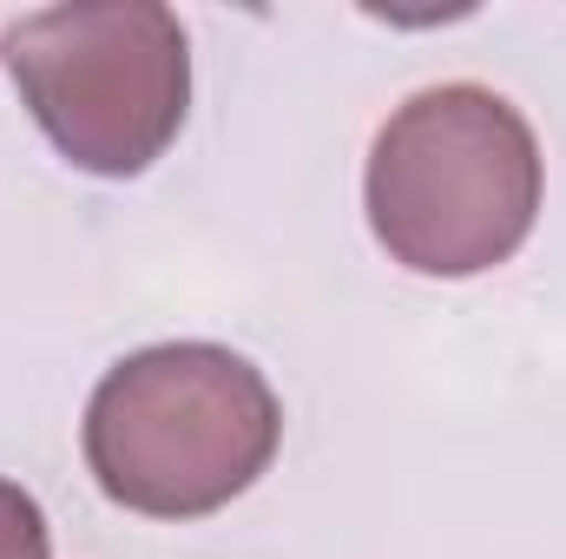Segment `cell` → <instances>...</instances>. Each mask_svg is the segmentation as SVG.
I'll list each match as a JSON object with an SVG mask.
<instances>
[{"instance_id":"obj_1","label":"cell","mask_w":566,"mask_h":559,"mask_svg":"<svg viewBox=\"0 0 566 559\" xmlns=\"http://www.w3.org/2000/svg\"><path fill=\"white\" fill-rule=\"evenodd\" d=\"M80 447L113 507L205 520L271 474L283 402L264 369L224 342H151L99 376Z\"/></svg>"},{"instance_id":"obj_2","label":"cell","mask_w":566,"mask_h":559,"mask_svg":"<svg viewBox=\"0 0 566 559\" xmlns=\"http://www.w3.org/2000/svg\"><path fill=\"white\" fill-rule=\"evenodd\" d=\"M547 158L494 86L454 80L402 99L363 165V211L389 264L416 277H481L507 264L541 218Z\"/></svg>"},{"instance_id":"obj_3","label":"cell","mask_w":566,"mask_h":559,"mask_svg":"<svg viewBox=\"0 0 566 559\" xmlns=\"http://www.w3.org/2000/svg\"><path fill=\"white\" fill-rule=\"evenodd\" d=\"M20 106L93 178L151 171L191 113V40L158 0L33 7L0 40Z\"/></svg>"},{"instance_id":"obj_4","label":"cell","mask_w":566,"mask_h":559,"mask_svg":"<svg viewBox=\"0 0 566 559\" xmlns=\"http://www.w3.org/2000/svg\"><path fill=\"white\" fill-rule=\"evenodd\" d=\"M0 559H53V534H46L40 500L7 474H0Z\"/></svg>"}]
</instances>
